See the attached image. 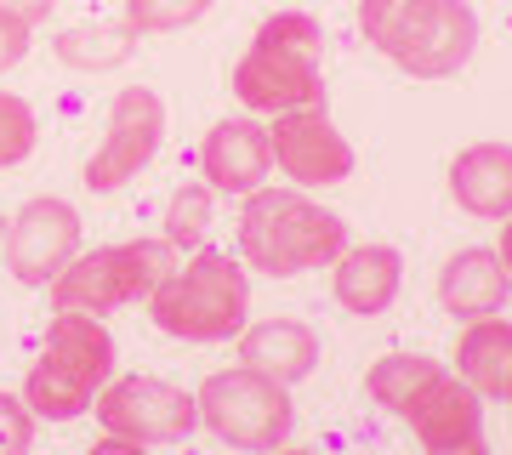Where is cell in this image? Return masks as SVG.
<instances>
[{"label":"cell","instance_id":"1","mask_svg":"<svg viewBox=\"0 0 512 455\" xmlns=\"http://www.w3.org/2000/svg\"><path fill=\"white\" fill-rule=\"evenodd\" d=\"M348 251V222L296 188H256L239 211V256L268 279H296Z\"/></svg>","mask_w":512,"mask_h":455},{"label":"cell","instance_id":"2","mask_svg":"<svg viewBox=\"0 0 512 455\" xmlns=\"http://www.w3.org/2000/svg\"><path fill=\"white\" fill-rule=\"evenodd\" d=\"M234 97L251 114L325 109V29L308 12H274L234 63Z\"/></svg>","mask_w":512,"mask_h":455},{"label":"cell","instance_id":"3","mask_svg":"<svg viewBox=\"0 0 512 455\" xmlns=\"http://www.w3.org/2000/svg\"><path fill=\"white\" fill-rule=\"evenodd\" d=\"M359 35L416 80H444L478 52L467 0H359Z\"/></svg>","mask_w":512,"mask_h":455},{"label":"cell","instance_id":"4","mask_svg":"<svg viewBox=\"0 0 512 455\" xmlns=\"http://www.w3.org/2000/svg\"><path fill=\"white\" fill-rule=\"evenodd\" d=\"M148 319L183 342H228L251 319V279L228 251L200 245L148 291Z\"/></svg>","mask_w":512,"mask_h":455},{"label":"cell","instance_id":"5","mask_svg":"<svg viewBox=\"0 0 512 455\" xmlns=\"http://www.w3.org/2000/svg\"><path fill=\"white\" fill-rule=\"evenodd\" d=\"M114 376V336L97 313H57L46 330V347L29 364L23 399L40 421H74L86 416Z\"/></svg>","mask_w":512,"mask_h":455},{"label":"cell","instance_id":"6","mask_svg":"<svg viewBox=\"0 0 512 455\" xmlns=\"http://www.w3.org/2000/svg\"><path fill=\"white\" fill-rule=\"evenodd\" d=\"M177 245L165 234L154 239H126V245H97L74 251V262L52 279V308L57 313H109L148 296L165 273L177 268Z\"/></svg>","mask_w":512,"mask_h":455},{"label":"cell","instance_id":"7","mask_svg":"<svg viewBox=\"0 0 512 455\" xmlns=\"http://www.w3.org/2000/svg\"><path fill=\"white\" fill-rule=\"evenodd\" d=\"M194 399H200V421L234 450H279L296 427L291 387L251 370V364L205 376Z\"/></svg>","mask_w":512,"mask_h":455},{"label":"cell","instance_id":"8","mask_svg":"<svg viewBox=\"0 0 512 455\" xmlns=\"http://www.w3.org/2000/svg\"><path fill=\"white\" fill-rule=\"evenodd\" d=\"M92 416L103 433L131 444H183L200 427V399L165 376H109Z\"/></svg>","mask_w":512,"mask_h":455},{"label":"cell","instance_id":"9","mask_svg":"<svg viewBox=\"0 0 512 455\" xmlns=\"http://www.w3.org/2000/svg\"><path fill=\"white\" fill-rule=\"evenodd\" d=\"M160 143H165V103H160V91H148V86L114 91L109 131H103V143L92 148V160H86V188H92V194H114V188L137 182L148 165H154Z\"/></svg>","mask_w":512,"mask_h":455},{"label":"cell","instance_id":"10","mask_svg":"<svg viewBox=\"0 0 512 455\" xmlns=\"http://www.w3.org/2000/svg\"><path fill=\"white\" fill-rule=\"evenodd\" d=\"M6 273L40 291V285H52L57 273L74 262L80 251V211L69 200H52V194H40L18 211V217H6Z\"/></svg>","mask_w":512,"mask_h":455},{"label":"cell","instance_id":"11","mask_svg":"<svg viewBox=\"0 0 512 455\" xmlns=\"http://www.w3.org/2000/svg\"><path fill=\"white\" fill-rule=\"evenodd\" d=\"M268 143H274V165L302 188H330V182L353 177V143L336 131L325 109H285L274 114L268 126Z\"/></svg>","mask_w":512,"mask_h":455},{"label":"cell","instance_id":"12","mask_svg":"<svg viewBox=\"0 0 512 455\" xmlns=\"http://www.w3.org/2000/svg\"><path fill=\"white\" fill-rule=\"evenodd\" d=\"M404 421L416 427V438L439 455H484V393L473 382H461L444 370L433 387H421Z\"/></svg>","mask_w":512,"mask_h":455},{"label":"cell","instance_id":"13","mask_svg":"<svg viewBox=\"0 0 512 455\" xmlns=\"http://www.w3.org/2000/svg\"><path fill=\"white\" fill-rule=\"evenodd\" d=\"M200 171L217 194H256L274 171V143L268 126L256 120H217L200 143Z\"/></svg>","mask_w":512,"mask_h":455},{"label":"cell","instance_id":"14","mask_svg":"<svg viewBox=\"0 0 512 455\" xmlns=\"http://www.w3.org/2000/svg\"><path fill=\"white\" fill-rule=\"evenodd\" d=\"M239 364H251L285 387L308 382L319 370V330L302 319H256L239 330Z\"/></svg>","mask_w":512,"mask_h":455},{"label":"cell","instance_id":"15","mask_svg":"<svg viewBox=\"0 0 512 455\" xmlns=\"http://www.w3.org/2000/svg\"><path fill=\"white\" fill-rule=\"evenodd\" d=\"M330 285H336V302L359 319L370 313H387L399 302L404 291V256L393 245H359V251H342L336 256V273H330Z\"/></svg>","mask_w":512,"mask_h":455},{"label":"cell","instance_id":"16","mask_svg":"<svg viewBox=\"0 0 512 455\" xmlns=\"http://www.w3.org/2000/svg\"><path fill=\"white\" fill-rule=\"evenodd\" d=\"M450 194L467 217L501 222L512 211V143H473L450 165Z\"/></svg>","mask_w":512,"mask_h":455},{"label":"cell","instance_id":"17","mask_svg":"<svg viewBox=\"0 0 512 455\" xmlns=\"http://www.w3.org/2000/svg\"><path fill=\"white\" fill-rule=\"evenodd\" d=\"M512 296V273L495 251H456L439 273V302L444 313L456 319H484V313H501Z\"/></svg>","mask_w":512,"mask_h":455},{"label":"cell","instance_id":"18","mask_svg":"<svg viewBox=\"0 0 512 455\" xmlns=\"http://www.w3.org/2000/svg\"><path fill=\"white\" fill-rule=\"evenodd\" d=\"M456 376L461 382H473L484 399H507L512 393V319H473L467 336L456 347Z\"/></svg>","mask_w":512,"mask_h":455},{"label":"cell","instance_id":"19","mask_svg":"<svg viewBox=\"0 0 512 455\" xmlns=\"http://www.w3.org/2000/svg\"><path fill=\"white\" fill-rule=\"evenodd\" d=\"M131 52H137V29H131L126 18L120 23H80V29H63V35H57V57H63L69 69H86V74L120 69Z\"/></svg>","mask_w":512,"mask_h":455},{"label":"cell","instance_id":"20","mask_svg":"<svg viewBox=\"0 0 512 455\" xmlns=\"http://www.w3.org/2000/svg\"><path fill=\"white\" fill-rule=\"evenodd\" d=\"M444 376V364L439 359H427V353H387V359L370 364V399L382 404V410H393V416H404L410 410V399H416L421 387H433Z\"/></svg>","mask_w":512,"mask_h":455},{"label":"cell","instance_id":"21","mask_svg":"<svg viewBox=\"0 0 512 455\" xmlns=\"http://www.w3.org/2000/svg\"><path fill=\"white\" fill-rule=\"evenodd\" d=\"M211 211H217V188L211 182H183L165 205V239L177 251H200L205 234H211Z\"/></svg>","mask_w":512,"mask_h":455},{"label":"cell","instance_id":"22","mask_svg":"<svg viewBox=\"0 0 512 455\" xmlns=\"http://www.w3.org/2000/svg\"><path fill=\"white\" fill-rule=\"evenodd\" d=\"M217 0H126V23L137 35H177L188 23H200Z\"/></svg>","mask_w":512,"mask_h":455},{"label":"cell","instance_id":"23","mask_svg":"<svg viewBox=\"0 0 512 455\" xmlns=\"http://www.w3.org/2000/svg\"><path fill=\"white\" fill-rule=\"evenodd\" d=\"M40 143V120L35 109L23 103L18 91H0V171L6 165H23Z\"/></svg>","mask_w":512,"mask_h":455},{"label":"cell","instance_id":"24","mask_svg":"<svg viewBox=\"0 0 512 455\" xmlns=\"http://www.w3.org/2000/svg\"><path fill=\"white\" fill-rule=\"evenodd\" d=\"M29 444H35V410H29V399L0 393V455H23Z\"/></svg>","mask_w":512,"mask_h":455},{"label":"cell","instance_id":"25","mask_svg":"<svg viewBox=\"0 0 512 455\" xmlns=\"http://www.w3.org/2000/svg\"><path fill=\"white\" fill-rule=\"evenodd\" d=\"M23 57H29V29L12 18H0V74L6 69H18Z\"/></svg>","mask_w":512,"mask_h":455},{"label":"cell","instance_id":"26","mask_svg":"<svg viewBox=\"0 0 512 455\" xmlns=\"http://www.w3.org/2000/svg\"><path fill=\"white\" fill-rule=\"evenodd\" d=\"M52 6H57V0H0V18H12V23H23V29H35V23L52 18Z\"/></svg>","mask_w":512,"mask_h":455},{"label":"cell","instance_id":"27","mask_svg":"<svg viewBox=\"0 0 512 455\" xmlns=\"http://www.w3.org/2000/svg\"><path fill=\"white\" fill-rule=\"evenodd\" d=\"M495 256H501V262H507V273H512V211L501 217V251H495Z\"/></svg>","mask_w":512,"mask_h":455},{"label":"cell","instance_id":"28","mask_svg":"<svg viewBox=\"0 0 512 455\" xmlns=\"http://www.w3.org/2000/svg\"><path fill=\"white\" fill-rule=\"evenodd\" d=\"M0 239H6V222H0Z\"/></svg>","mask_w":512,"mask_h":455},{"label":"cell","instance_id":"29","mask_svg":"<svg viewBox=\"0 0 512 455\" xmlns=\"http://www.w3.org/2000/svg\"><path fill=\"white\" fill-rule=\"evenodd\" d=\"M507 399H512V393H507Z\"/></svg>","mask_w":512,"mask_h":455}]
</instances>
